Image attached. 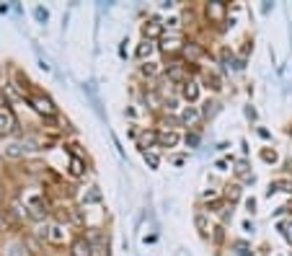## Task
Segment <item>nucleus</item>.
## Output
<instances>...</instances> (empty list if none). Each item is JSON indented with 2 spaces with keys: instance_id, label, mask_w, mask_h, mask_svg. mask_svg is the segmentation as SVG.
<instances>
[{
  "instance_id": "18",
  "label": "nucleus",
  "mask_w": 292,
  "mask_h": 256,
  "mask_svg": "<svg viewBox=\"0 0 292 256\" xmlns=\"http://www.w3.org/2000/svg\"><path fill=\"white\" fill-rule=\"evenodd\" d=\"M235 173H238L241 179H248V181H253V176L248 173V163H246V161H238V163H235Z\"/></svg>"
},
{
  "instance_id": "22",
  "label": "nucleus",
  "mask_w": 292,
  "mask_h": 256,
  "mask_svg": "<svg viewBox=\"0 0 292 256\" xmlns=\"http://www.w3.org/2000/svg\"><path fill=\"white\" fill-rule=\"evenodd\" d=\"M158 72H160L158 62H145L142 65V75H158Z\"/></svg>"
},
{
  "instance_id": "28",
  "label": "nucleus",
  "mask_w": 292,
  "mask_h": 256,
  "mask_svg": "<svg viewBox=\"0 0 292 256\" xmlns=\"http://www.w3.org/2000/svg\"><path fill=\"white\" fill-rule=\"evenodd\" d=\"M207 83H209V88H212V91H220V88H223V86H220V78H217V75H209Z\"/></svg>"
},
{
  "instance_id": "27",
  "label": "nucleus",
  "mask_w": 292,
  "mask_h": 256,
  "mask_svg": "<svg viewBox=\"0 0 292 256\" xmlns=\"http://www.w3.org/2000/svg\"><path fill=\"white\" fill-rule=\"evenodd\" d=\"M235 254H238V256H251L248 243H235Z\"/></svg>"
},
{
  "instance_id": "1",
  "label": "nucleus",
  "mask_w": 292,
  "mask_h": 256,
  "mask_svg": "<svg viewBox=\"0 0 292 256\" xmlns=\"http://www.w3.org/2000/svg\"><path fill=\"white\" fill-rule=\"evenodd\" d=\"M26 101H29V104L36 109V112L44 114V116H52V114H54V104L49 101L47 96H29Z\"/></svg>"
},
{
  "instance_id": "4",
  "label": "nucleus",
  "mask_w": 292,
  "mask_h": 256,
  "mask_svg": "<svg viewBox=\"0 0 292 256\" xmlns=\"http://www.w3.org/2000/svg\"><path fill=\"white\" fill-rule=\"evenodd\" d=\"M16 130V119L11 112H3L0 114V135H11Z\"/></svg>"
},
{
  "instance_id": "31",
  "label": "nucleus",
  "mask_w": 292,
  "mask_h": 256,
  "mask_svg": "<svg viewBox=\"0 0 292 256\" xmlns=\"http://www.w3.org/2000/svg\"><path fill=\"white\" fill-rule=\"evenodd\" d=\"M215 112H217V104H209V101H207V106H204V116H212Z\"/></svg>"
},
{
  "instance_id": "8",
  "label": "nucleus",
  "mask_w": 292,
  "mask_h": 256,
  "mask_svg": "<svg viewBox=\"0 0 292 256\" xmlns=\"http://www.w3.org/2000/svg\"><path fill=\"white\" fill-rule=\"evenodd\" d=\"M47 238H49V243H62V241H65V228H62L60 223L52 225L49 233H47Z\"/></svg>"
},
{
  "instance_id": "26",
  "label": "nucleus",
  "mask_w": 292,
  "mask_h": 256,
  "mask_svg": "<svg viewBox=\"0 0 292 256\" xmlns=\"http://www.w3.org/2000/svg\"><path fill=\"white\" fill-rule=\"evenodd\" d=\"M34 16H36V21H39V23H47V18H49V13L44 11L42 5H39V8H34Z\"/></svg>"
},
{
  "instance_id": "19",
  "label": "nucleus",
  "mask_w": 292,
  "mask_h": 256,
  "mask_svg": "<svg viewBox=\"0 0 292 256\" xmlns=\"http://www.w3.org/2000/svg\"><path fill=\"white\" fill-rule=\"evenodd\" d=\"M194 225L199 228V233H202V235H209V223H207L204 215H197L194 217Z\"/></svg>"
},
{
  "instance_id": "16",
  "label": "nucleus",
  "mask_w": 292,
  "mask_h": 256,
  "mask_svg": "<svg viewBox=\"0 0 292 256\" xmlns=\"http://www.w3.org/2000/svg\"><path fill=\"white\" fill-rule=\"evenodd\" d=\"M70 173H72V176H83V173H86V166H83V161H80L78 155L70 161Z\"/></svg>"
},
{
  "instance_id": "14",
  "label": "nucleus",
  "mask_w": 292,
  "mask_h": 256,
  "mask_svg": "<svg viewBox=\"0 0 292 256\" xmlns=\"http://www.w3.org/2000/svg\"><path fill=\"white\" fill-rule=\"evenodd\" d=\"M184 52H186V57H191V60H199L204 54V49L199 47V44H194V42H189L186 47H184Z\"/></svg>"
},
{
  "instance_id": "6",
  "label": "nucleus",
  "mask_w": 292,
  "mask_h": 256,
  "mask_svg": "<svg viewBox=\"0 0 292 256\" xmlns=\"http://www.w3.org/2000/svg\"><path fill=\"white\" fill-rule=\"evenodd\" d=\"M181 96H184L186 101H197V96H199V86L194 83V80H186L184 88H181Z\"/></svg>"
},
{
  "instance_id": "13",
  "label": "nucleus",
  "mask_w": 292,
  "mask_h": 256,
  "mask_svg": "<svg viewBox=\"0 0 292 256\" xmlns=\"http://www.w3.org/2000/svg\"><path fill=\"white\" fill-rule=\"evenodd\" d=\"M197 119H199V112L194 106H186L184 112H181V122H184V124H194Z\"/></svg>"
},
{
  "instance_id": "15",
  "label": "nucleus",
  "mask_w": 292,
  "mask_h": 256,
  "mask_svg": "<svg viewBox=\"0 0 292 256\" xmlns=\"http://www.w3.org/2000/svg\"><path fill=\"white\" fill-rule=\"evenodd\" d=\"M83 202H86V205L101 202V189H98V186H90V189H88V194L83 197Z\"/></svg>"
},
{
  "instance_id": "20",
  "label": "nucleus",
  "mask_w": 292,
  "mask_h": 256,
  "mask_svg": "<svg viewBox=\"0 0 292 256\" xmlns=\"http://www.w3.org/2000/svg\"><path fill=\"white\" fill-rule=\"evenodd\" d=\"M5 155H8V158H23L21 142H18V145H8V148H5Z\"/></svg>"
},
{
  "instance_id": "5",
  "label": "nucleus",
  "mask_w": 292,
  "mask_h": 256,
  "mask_svg": "<svg viewBox=\"0 0 292 256\" xmlns=\"http://www.w3.org/2000/svg\"><path fill=\"white\" fill-rule=\"evenodd\" d=\"M90 251H93V246H90L86 238H78L72 243V256H90Z\"/></svg>"
},
{
  "instance_id": "23",
  "label": "nucleus",
  "mask_w": 292,
  "mask_h": 256,
  "mask_svg": "<svg viewBox=\"0 0 292 256\" xmlns=\"http://www.w3.org/2000/svg\"><path fill=\"white\" fill-rule=\"evenodd\" d=\"M168 78H171V80H184V68H181V65H173V68L168 70Z\"/></svg>"
},
{
  "instance_id": "24",
  "label": "nucleus",
  "mask_w": 292,
  "mask_h": 256,
  "mask_svg": "<svg viewBox=\"0 0 292 256\" xmlns=\"http://www.w3.org/2000/svg\"><path fill=\"white\" fill-rule=\"evenodd\" d=\"M225 197L230 199V202H235V199L241 197V186L238 184H233V186H227V191H225Z\"/></svg>"
},
{
  "instance_id": "30",
  "label": "nucleus",
  "mask_w": 292,
  "mask_h": 256,
  "mask_svg": "<svg viewBox=\"0 0 292 256\" xmlns=\"http://www.w3.org/2000/svg\"><path fill=\"white\" fill-rule=\"evenodd\" d=\"M223 238H225V233H223V228H215V233H212V241H215V243H220Z\"/></svg>"
},
{
  "instance_id": "12",
  "label": "nucleus",
  "mask_w": 292,
  "mask_h": 256,
  "mask_svg": "<svg viewBox=\"0 0 292 256\" xmlns=\"http://www.w3.org/2000/svg\"><path fill=\"white\" fill-rule=\"evenodd\" d=\"M153 142H158V132H142L140 137H137V145L145 150V148H150Z\"/></svg>"
},
{
  "instance_id": "29",
  "label": "nucleus",
  "mask_w": 292,
  "mask_h": 256,
  "mask_svg": "<svg viewBox=\"0 0 292 256\" xmlns=\"http://www.w3.org/2000/svg\"><path fill=\"white\" fill-rule=\"evenodd\" d=\"M145 161L150 163V168H158V163H160V161H158V155H153V153H145Z\"/></svg>"
},
{
  "instance_id": "10",
  "label": "nucleus",
  "mask_w": 292,
  "mask_h": 256,
  "mask_svg": "<svg viewBox=\"0 0 292 256\" xmlns=\"http://www.w3.org/2000/svg\"><path fill=\"white\" fill-rule=\"evenodd\" d=\"M179 44H181L179 34H173V36H163V44H160V49H163V52H176V49H179Z\"/></svg>"
},
{
  "instance_id": "25",
  "label": "nucleus",
  "mask_w": 292,
  "mask_h": 256,
  "mask_svg": "<svg viewBox=\"0 0 292 256\" xmlns=\"http://www.w3.org/2000/svg\"><path fill=\"white\" fill-rule=\"evenodd\" d=\"M96 251L101 254V256H112V254H109V241H104V238L96 241Z\"/></svg>"
},
{
  "instance_id": "7",
  "label": "nucleus",
  "mask_w": 292,
  "mask_h": 256,
  "mask_svg": "<svg viewBox=\"0 0 292 256\" xmlns=\"http://www.w3.org/2000/svg\"><path fill=\"white\" fill-rule=\"evenodd\" d=\"M160 31H163V26H160V21H158V18H153L150 23H145V26H142L145 39H153V36H158Z\"/></svg>"
},
{
  "instance_id": "33",
  "label": "nucleus",
  "mask_w": 292,
  "mask_h": 256,
  "mask_svg": "<svg viewBox=\"0 0 292 256\" xmlns=\"http://www.w3.org/2000/svg\"><path fill=\"white\" fill-rule=\"evenodd\" d=\"M186 142H189V145H197V142H199V137H197V135H191V137H186Z\"/></svg>"
},
{
  "instance_id": "17",
  "label": "nucleus",
  "mask_w": 292,
  "mask_h": 256,
  "mask_svg": "<svg viewBox=\"0 0 292 256\" xmlns=\"http://www.w3.org/2000/svg\"><path fill=\"white\" fill-rule=\"evenodd\" d=\"M150 54H153V42H150V39H145L140 47H137V57H140V60H148Z\"/></svg>"
},
{
  "instance_id": "11",
  "label": "nucleus",
  "mask_w": 292,
  "mask_h": 256,
  "mask_svg": "<svg viewBox=\"0 0 292 256\" xmlns=\"http://www.w3.org/2000/svg\"><path fill=\"white\" fill-rule=\"evenodd\" d=\"M13 225H16V220L11 217V212H8V209H0V233L11 231Z\"/></svg>"
},
{
  "instance_id": "2",
  "label": "nucleus",
  "mask_w": 292,
  "mask_h": 256,
  "mask_svg": "<svg viewBox=\"0 0 292 256\" xmlns=\"http://www.w3.org/2000/svg\"><path fill=\"white\" fill-rule=\"evenodd\" d=\"M29 209H31V217H36V220H42V217H47V202H44L42 197H34L29 202Z\"/></svg>"
},
{
  "instance_id": "21",
  "label": "nucleus",
  "mask_w": 292,
  "mask_h": 256,
  "mask_svg": "<svg viewBox=\"0 0 292 256\" xmlns=\"http://www.w3.org/2000/svg\"><path fill=\"white\" fill-rule=\"evenodd\" d=\"M277 158H279V155H277L274 148H264V150H261V161H267V163H277Z\"/></svg>"
},
{
  "instance_id": "32",
  "label": "nucleus",
  "mask_w": 292,
  "mask_h": 256,
  "mask_svg": "<svg viewBox=\"0 0 292 256\" xmlns=\"http://www.w3.org/2000/svg\"><path fill=\"white\" fill-rule=\"evenodd\" d=\"M246 207H248V212H253L256 209V199H246Z\"/></svg>"
},
{
  "instance_id": "9",
  "label": "nucleus",
  "mask_w": 292,
  "mask_h": 256,
  "mask_svg": "<svg viewBox=\"0 0 292 256\" xmlns=\"http://www.w3.org/2000/svg\"><path fill=\"white\" fill-rule=\"evenodd\" d=\"M158 142L163 145V148H173V145H176L179 142V135L176 132H158Z\"/></svg>"
},
{
  "instance_id": "34",
  "label": "nucleus",
  "mask_w": 292,
  "mask_h": 256,
  "mask_svg": "<svg viewBox=\"0 0 292 256\" xmlns=\"http://www.w3.org/2000/svg\"><path fill=\"white\" fill-rule=\"evenodd\" d=\"M285 235H287V241L292 243V225H290V228H287V231H285Z\"/></svg>"
},
{
  "instance_id": "3",
  "label": "nucleus",
  "mask_w": 292,
  "mask_h": 256,
  "mask_svg": "<svg viewBox=\"0 0 292 256\" xmlns=\"http://www.w3.org/2000/svg\"><path fill=\"white\" fill-rule=\"evenodd\" d=\"M225 13H227L225 3H207V18L209 21H223Z\"/></svg>"
}]
</instances>
